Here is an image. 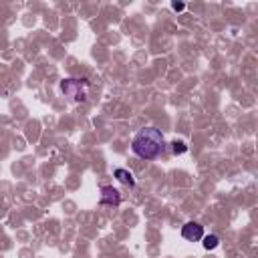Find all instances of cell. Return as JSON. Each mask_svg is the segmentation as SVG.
I'll return each instance as SVG.
<instances>
[{"label": "cell", "mask_w": 258, "mask_h": 258, "mask_svg": "<svg viewBox=\"0 0 258 258\" xmlns=\"http://www.w3.org/2000/svg\"><path fill=\"white\" fill-rule=\"evenodd\" d=\"M165 149V141H163V133L155 127H143L135 133V137L131 139V151L141 157V159H157Z\"/></svg>", "instance_id": "1"}, {"label": "cell", "mask_w": 258, "mask_h": 258, "mask_svg": "<svg viewBox=\"0 0 258 258\" xmlns=\"http://www.w3.org/2000/svg\"><path fill=\"white\" fill-rule=\"evenodd\" d=\"M60 91L71 99V101H85L87 99V83L79 79H64L60 83Z\"/></svg>", "instance_id": "2"}, {"label": "cell", "mask_w": 258, "mask_h": 258, "mask_svg": "<svg viewBox=\"0 0 258 258\" xmlns=\"http://www.w3.org/2000/svg\"><path fill=\"white\" fill-rule=\"evenodd\" d=\"M99 204L101 206H111V208H117L121 204V191L115 189L113 185H103L101 187V198H99Z\"/></svg>", "instance_id": "3"}, {"label": "cell", "mask_w": 258, "mask_h": 258, "mask_svg": "<svg viewBox=\"0 0 258 258\" xmlns=\"http://www.w3.org/2000/svg\"><path fill=\"white\" fill-rule=\"evenodd\" d=\"M181 236L187 242H198V240L204 238V226L198 224V222H187V224L181 226Z\"/></svg>", "instance_id": "4"}, {"label": "cell", "mask_w": 258, "mask_h": 258, "mask_svg": "<svg viewBox=\"0 0 258 258\" xmlns=\"http://www.w3.org/2000/svg\"><path fill=\"white\" fill-rule=\"evenodd\" d=\"M113 175H115L123 185H129V187L135 185V177H133V173H131L129 169H125V167H117V169L113 171Z\"/></svg>", "instance_id": "5"}, {"label": "cell", "mask_w": 258, "mask_h": 258, "mask_svg": "<svg viewBox=\"0 0 258 258\" xmlns=\"http://www.w3.org/2000/svg\"><path fill=\"white\" fill-rule=\"evenodd\" d=\"M202 240H204V248H206V250H214V248L220 244V240H218L216 234H208V236H204Z\"/></svg>", "instance_id": "6"}, {"label": "cell", "mask_w": 258, "mask_h": 258, "mask_svg": "<svg viewBox=\"0 0 258 258\" xmlns=\"http://www.w3.org/2000/svg\"><path fill=\"white\" fill-rule=\"evenodd\" d=\"M171 151H173L175 155H181V153H185V151H187V145H185L183 141H179V139H175V141L171 143Z\"/></svg>", "instance_id": "7"}, {"label": "cell", "mask_w": 258, "mask_h": 258, "mask_svg": "<svg viewBox=\"0 0 258 258\" xmlns=\"http://www.w3.org/2000/svg\"><path fill=\"white\" fill-rule=\"evenodd\" d=\"M171 8H173L175 12H181V10L185 8V4H183V2H177V0H173V2H171Z\"/></svg>", "instance_id": "8"}]
</instances>
